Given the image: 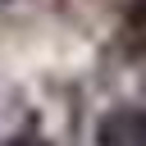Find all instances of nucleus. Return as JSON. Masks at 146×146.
Masks as SVG:
<instances>
[{
	"label": "nucleus",
	"instance_id": "2",
	"mask_svg": "<svg viewBox=\"0 0 146 146\" xmlns=\"http://www.w3.org/2000/svg\"><path fill=\"white\" fill-rule=\"evenodd\" d=\"M5 146H50V137H46V132H36V128H23V132H14Z\"/></svg>",
	"mask_w": 146,
	"mask_h": 146
},
{
	"label": "nucleus",
	"instance_id": "1",
	"mask_svg": "<svg viewBox=\"0 0 146 146\" xmlns=\"http://www.w3.org/2000/svg\"><path fill=\"white\" fill-rule=\"evenodd\" d=\"M96 146H146V110L114 105L96 119Z\"/></svg>",
	"mask_w": 146,
	"mask_h": 146
},
{
	"label": "nucleus",
	"instance_id": "3",
	"mask_svg": "<svg viewBox=\"0 0 146 146\" xmlns=\"http://www.w3.org/2000/svg\"><path fill=\"white\" fill-rule=\"evenodd\" d=\"M0 5H9V0H0Z\"/></svg>",
	"mask_w": 146,
	"mask_h": 146
}]
</instances>
